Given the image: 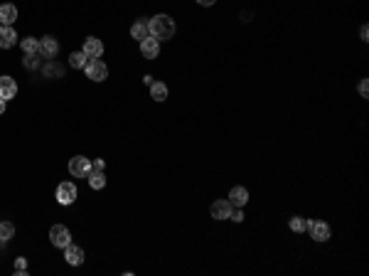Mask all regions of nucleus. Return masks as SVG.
Wrapping results in <instances>:
<instances>
[{"label": "nucleus", "instance_id": "obj_1", "mask_svg": "<svg viewBox=\"0 0 369 276\" xmlns=\"http://www.w3.org/2000/svg\"><path fill=\"white\" fill-rule=\"evenodd\" d=\"M148 30H150V37H155L158 42H163V40H172L175 37L177 25H175V20H172L170 15L160 13V15H155V18L148 20Z\"/></svg>", "mask_w": 369, "mask_h": 276}, {"label": "nucleus", "instance_id": "obj_2", "mask_svg": "<svg viewBox=\"0 0 369 276\" xmlns=\"http://www.w3.org/2000/svg\"><path fill=\"white\" fill-rule=\"evenodd\" d=\"M84 72H86V79H91V82H104V79H109V67H106L104 60H89L84 67Z\"/></svg>", "mask_w": 369, "mask_h": 276}, {"label": "nucleus", "instance_id": "obj_3", "mask_svg": "<svg viewBox=\"0 0 369 276\" xmlns=\"http://www.w3.org/2000/svg\"><path fill=\"white\" fill-rule=\"evenodd\" d=\"M55 197H57L59 205H72L77 197H79V190H77V185L74 183H59L57 185V192H55Z\"/></svg>", "mask_w": 369, "mask_h": 276}, {"label": "nucleus", "instance_id": "obj_4", "mask_svg": "<svg viewBox=\"0 0 369 276\" xmlns=\"http://www.w3.org/2000/svg\"><path fill=\"white\" fill-rule=\"evenodd\" d=\"M69 173H72L74 178H89V173H91V160L84 158V155H74V158L69 160Z\"/></svg>", "mask_w": 369, "mask_h": 276}, {"label": "nucleus", "instance_id": "obj_5", "mask_svg": "<svg viewBox=\"0 0 369 276\" xmlns=\"http://www.w3.org/2000/svg\"><path fill=\"white\" fill-rule=\"evenodd\" d=\"M50 242L57 246V249H64L67 244H72V232L64 227V224H55L50 229Z\"/></svg>", "mask_w": 369, "mask_h": 276}, {"label": "nucleus", "instance_id": "obj_6", "mask_svg": "<svg viewBox=\"0 0 369 276\" xmlns=\"http://www.w3.org/2000/svg\"><path fill=\"white\" fill-rule=\"evenodd\" d=\"M305 229L310 232V237L315 239V242H327V239H330V224H327V222H320V219H310Z\"/></svg>", "mask_w": 369, "mask_h": 276}, {"label": "nucleus", "instance_id": "obj_7", "mask_svg": "<svg viewBox=\"0 0 369 276\" xmlns=\"http://www.w3.org/2000/svg\"><path fill=\"white\" fill-rule=\"evenodd\" d=\"M40 55H42L45 60H55L59 55V40H55L52 35H45V37L40 40Z\"/></svg>", "mask_w": 369, "mask_h": 276}, {"label": "nucleus", "instance_id": "obj_8", "mask_svg": "<svg viewBox=\"0 0 369 276\" xmlns=\"http://www.w3.org/2000/svg\"><path fill=\"white\" fill-rule=\"evenodd\" d=\"M82 52H84L89 60H101V55H104V42H101L99 37H86Z\"/></svg>", "mask_w": 369, "mask_h": 276}, {"label": "nucleus", "instance_id": "obj_9", "mask_svg": "<svg viewBox=\"0 0 369 276\" xmlns=\"http://www.w3.org/2000/svg\"><path fill=\"white\" fill-rule=\"evenodd\" d=\"M15 96H18V82H15L13 77L3 74V77H0V99L10 101V99H15Z\"/></svg>", "mask_w": 369, "mask_h": 276}, {"label": "nucleus", "instance_id": "obj_10", "mask_svg": "<svg viewBox=\"0 0 369 276\" xmlns=\"http://www.w3.org/2000/svg\"><path fill=\"white\" fill-rule=\"evenodd\" d=\"M141 55L145 60H158V55H160V42H158L155 37L141 40Z\"/></svg>", "mask_w": 369, "mask_h": 276}, {"label": "nucleus", "instance_id": "obj_11", "mask_svg": "<svg viewBox=\"0 0 369 276\" xmlns=\"http://www.w3.org/2000/svg\"><path fill=\"white\" fill-rule=\"evenodd\" d=\"M18 45V32L13 25H0V50H10Z\"/></svg>", "mask_w": 369, "mask_h": 276}, {"label": "nucleus", "instance_id": "obj_12", "mask_svg": "<svg viewBox=\"0 0 369 276\" xmlns=\"http://www.w3.org/2000/svg\"><path fill=\"white\" fill-rule=\"evenodd\" d=\"M64 259H67V264L79 266V264H84V249L77 244H67L64 246Z\"/></svg>", "mask_w": 369, "mask_h": 276}, {"label": "nucleus", "instance_id": "obj_13", "mask_svg": "<svg viewBox=\"0 0 369 276\" xmlns=\"http://www.w3.org/2000/svg\"><path fill=\"white\" fill-rule=\"evenodd\" d=\"M229 202H231L234 207H244V205L249 202V190L241 187V185L231 187V192H229Z\"/></svg>", "mask_w": 369, "mask_h": 276}, {"label": "nucleus", "instance_id": "obj_14", "mask_svg": "<svg viewBox=\"0 0 369 276\" xmlns=\"http://www.w3.org/2000/svg\"><path fill=\"white\" fill-rule=\"evenodd\" d=\"M231 210H234V205H231L229 200H217V202L212 205V217H214V219H229Z\"/></svg>", "mask_w": 369, "mask_h": 276}, {"label": "nucleus", "instance_id": "obj_15", "mask_svg": "<svg viewBox=\"0 0 369 276\" xmlns=\"http://www.w3.org/2000/svg\"><path fill=\"white\" fill-rule=\"evenodd\" d=\"M18 20V8L13 3H3L0 5V25H13Z\"/></svg>", "mask_w": 369, "mask_h": 276}, {"label": "nucleus", "instance_id": "obj_16", "mask_svg": "<svg viewBox=\"0 0 369 276\" xmlns=\"http://www.w3.org/2000/svg\"><path fill=\"white\" fill-rule=\"evenodd\" d=\"M131 37H133V40H145V37H150L148 20H145V18H141V20H136V23H133V28H131Z\"/></svg>", "mask_w": 369, "mask_h": 276}, {"label": "nucleus", "instance_id": "obj_17", "mask_svg": "<svg viewBox=\"0 0 369 276\" xmlns=\"http://www.w3.org/2000/svg\"><path fill=\"white\" fill-rule=\"evenodd\" d=\"M20 50H23L25 55H37V52H40V40H37V37H25V40H20Z\"/></svg>", "mask_w": 369, "mask_h": 276}, {"label": "nucleus", "instance_id": "obj_18", "mask_svg": "<svg viewBox=\"0 0 369 276\" xmlns=\"http://www.w3.org/2000/svg\"><path fill=\"white\" fill-rule=\"evenodd\" d=\"M89 185H91L94 190H104V187H106V175H104V170H91V173H89Z\"/></svg>", "mask_w": 369, "mask_h": 276}, {"label": "nucleus", "instance_id": "obj_19", "mask_svg": "<svg viewBox=\"0 0 369 276\" xmlns=\"http://www.w3.org/2000/svg\"><path fill=\"white\" fill-rule=\"evenodd\" d=\"M150 96H153L155 101H165V99H168V87H165L163 82H153V84H150Z\"/></svg>", "mask_w": 369, "mask_h": 276}, {"label": "nucleus", "instance_id": "obj_20", "mask_svg": "<svg viewBox=\"0 0 369 276\" xmlns=\"http://www.w3.org/2000/svg\"><path fill=\"white\" fill-rule=\"evenodd\" d=\"M42 74L47 77V79H59L62 74H64V69L59 67V64H55V62L50 60L47 64H45V69H42Z\"/></svg>", "mask_w": 369, "mask_h": 276}, {"label": "nucleus", "instance_id": "obj_21", "mask_svg": "<svg viewBox=\"0 0 369 276\" xmlns=\"http://www.w3.org/2000/svg\"><path fill=\"white\" fill-rule=\"evenodd\" d=\"M89 57H86L84 52H72L69 55V67H74V69H84Z\"/></svg>", "mask_w": 369, "mask_h": 276}, {"label": "nucleus", "instance_id": "obj_22", "mask_svg": "<svg viewBox=\"0 0 369 276\" xmlns=\"http://www.w3.org/2000/svg\"><path fill=\"white\" fill-rule=\"evenodd\" d=\"M13 234H15V224L13 222H0V239L8 242V239H13Z\"/></svg>", "mask_w": 369, "mask_h": 276}, {"label": "nucleus", "instance_id": "obj_23", "mask_svg": "<svg viewBox=\"0 0 369 276\" xmlns=\"http://www.w3.org/2000/svg\"><path fill=\"white\" fill-rule=\"evenodd\" d=\"M288 227H290L293 232H305V227H308V219H305V217H290Z\"/></svg>", "mask_w": 369, "mask_h": 276}, {"label": "nucleus", "instance_id": "obj_24", "mask_svg": "<svg viewBox=\"0 0 369 276\" xmlns=\"http://www.w3.org/2000/svg\"><path fill=\"white\" fill-rule=\"evenodd\" d=\"M37 64H40V52L37 55H25V67L28 69H37Z\"/></svg>", "mask_w": 369, "mask_h": 276}, {"label": "nucleus", "instance_id": "obj_25", "mask_svg": "<svg viewBox=\"0 0 369 276\" xmlns=\"http://www.w3.org/2000/svg\"><path fill=\"white\" fill-rule=\"evenodd\" d=\"M15 271H18V274H25V271H28V259H25V256H18V259H15Z\"/></svg>", "mask_w": 369, "mask_h": 276}, {"label": "nucleus", "instance_id": "obj_26", "mask_svg": "<svg viewBox=\"0 0 369 276\" xmlns=\"http://www.w3.org/2000/svg\"><path fill=\"white\" fill-rule=\"evenodd\" d=\"M229 219H234V222H244V212H241V207L231 210V215H229Z\"/></svg>", "mask_w": 369, "mask_h": 276}, {"label": "nucleus", "instance_id": "obj_27", "mask_svg": "<svg viewBox=\"0 0 369 276\" xmlns=\"http://www.w3.org/2000/svg\"><path fill=\"white\" fill-rule=\"evenodd\" d=\"M359 94H362V99H367V96H369V82H367V79H362V82H359Z\"/></svg>", "mask_w": 369, "mask_h": 276}, {"label": "nucleus", "instance_id": "obj_28", "mask_svg": "<svg viewBox=\"0 0 369 276\" xmlns=\"http://www.w3.org/2000/svg\"><path fill=\"white\" fill-rule=\"evenodd\" d=\"M104 168H106V163H104V160H101V158H99V160H94V163H91V170H104Z\"/></svg>", "mask_w": 369, "mask_h": 276}, {"label": "nucleus", "instance_id": "obj_29", "mask_svg": "<svg viewBox=\"0 0 369 276\" xmlns=\"http://www.w3.org/2000/svg\"><path fill=\"white\" fill-rule=\"evenodd\" d=\"M359 37H362V40L367 42V37H369V28H367V25H362V30H359Z\"/></svg>", "mask_w": 369, "mask_h": 276}, {"label": "nucleus", "instance_id": "obj_30", "mask_svg": "<svg viewBox=\"0 0 369 276\" xmlns=\"http://www.w3.org/2000/svg\"><path fill=\"white\" fill-rule=\"evenodd\" d=\"M199 5H204V8H209V5H214V3H217V0H197Z\"/></svg>", "mask_w": 369, "mask_h": 276}, {"label": "nucleus", "instance_id": "obj_31", "mask_svg": "<svg viewBox=\"0 0 369 276\" xmlns=\"http://www.w3.org/2000/svg\"><path fill=\"white\" fill-rule=\"evenodd\" d=\"M0 114H5V99H0Z\"/></svg>", "mask_w": 369, "mask_h": 276}, {"label": "nucleus", "instance_id": "obj_32", "mask_svg": "<svg viewBox=\"0 0 369 276\" xmlns=\"http://www.w3.org/2000/svg\"><path fill=\"white\" fill-rule=\"evenodd\" d=\"M0 244H3V239H0Z\"/></svg>", "mask_w": 369, "mask_h": 276}]
</instances>
